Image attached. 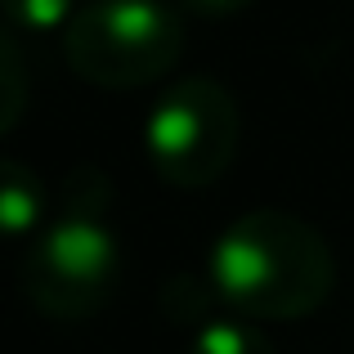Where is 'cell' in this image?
I'll return each instance as SVG.
<instances>
[{
	"label": "cell",
	"mask_w": 354,
	"mask_h": 354,
	"mask_svg": "<svg viewBox=\"0 0 354 354\" xmlns=\"http://www.w3.org/2000/svg\"><path fill=\"white\" fill-rule=\"evenodd\" d=\"M207 283L238 319H305L332 296L337 260L310 220L260 207L220 229L211 242Z\"/></svg>",
	"instance_id": "cell-1"
},
{
	"label": "cell",
	"mask_w": 354,
	"mask_h": 354,
	"mask_svg": "<svg viewBox=\"0 0 354 354\" xmlns=\"http://www.w3.org/2000/svg\"><path fill=\"white\" fill-rule=\"evenodd\" d=\"M108 189L95 171H77L68 207L50 220L18 260V287L45 319L81 323L95 319L117 292L121 242L104 220Z\"/></svg>",
	"instance_id": "cell-2"
},
{
	"label": "cell",
	"mask_w": 354,
	"mask_h": 354,
	"mask_svg": "<svg viewBox=\"0 0 354 354\" xmlns=\"http://www.w3.org/2000/svg\"><path fill=\"white\" fill-rule=\"evenodd\" d=\"M184 54V18L166 0H86L63 32V59L99 90L162 81Z\"/></svg>",
	"instance_id": "cell-3"
},
{
	"label": "cell",
	"mask_w": 354,
	"mask_h": 354,
	"mask_svg": "<svg viewBox=\"0 0 354 354\" xmlns=\"http://www.w3.org/2000/svg\"><path fill=\"white\" fill-rule=\"evenodd\" d=\"M238 99L216 77H180L144 117V153L157 180L175 189H207L238 157Z\"/></svg>",
	"instance_id": "cell-4"
},
{
	"label": "cell",
	"mask_w": 354,
	"mask_h": 354,
	"mask_svg": "<svg viewBox=\"0 0 354 354\" xmlns=\"http://www.w3.org/2000/svg\"><path fill=\"white\" fill-rule=\"evenodd\" d=\"M45 184L27 162L0 157V238H36L45 220Z\"/></svg>",
	"instance_id": "cell-5"
},
{
	"label": "cell",
	"mask_w": 354,
	"mask_h": 354,
	"mask_svg": "<svg viewBox=\"0 0 354 354\" xmlns=\"http://www.w3.org/2000/svg\"><path fill=\"white\" fill-rule=\"evenodd\" d=\"M189 354H274V341L251 319L225 314V319H202L193 328Z\"/></svg>",
	"instance_id": "cell-6"
},
{
	"label": "cell",
	"mask_w": 354,
	"mask_h": 354,
	"mask_svg": "<svg viewBox=\"0 0 354 354\" xmlns=\"http://www.w3.org/2000/svg\"><path fill=\"white\" fill-rule=\"evenodd\" d=\"M27 90H32V81H27V59H23V50H18V41L0 27V135H9V130L23 121Z\"/></svg>",
	"instance_id": "cell-7"
},
{
	"label": "cell",
	"mask_w": 354,
	"mask_h": 354,
	"mask_svg": "<svg viewBox=\"0 0 354 354\" xmlns=\"http://www.w3.org/2000/svg\"><path fill=\"white\" fill-rule=\"evenodd\" d=\"M77 0H0V14L14 32L27 36H54L68 32V23L77 18Z\"/></svg>",
	"instance_id": "cell-8"
},
{
	"label": "cell",
	"mask_w": 354,
	"mask_h": 354,
	"mask_svg": "<svg viewBox=\"0 0 354 354\" xmlns=\"http://www.w3.org/2000/svg\"><path fill=\"white\" fill-rule=\"evenodd\" d=\"M251 5H256V0H180V9H189V14H198V18H234Z\"/></svg>",
	"instance_id": "cell-9"
}]
</instances>
